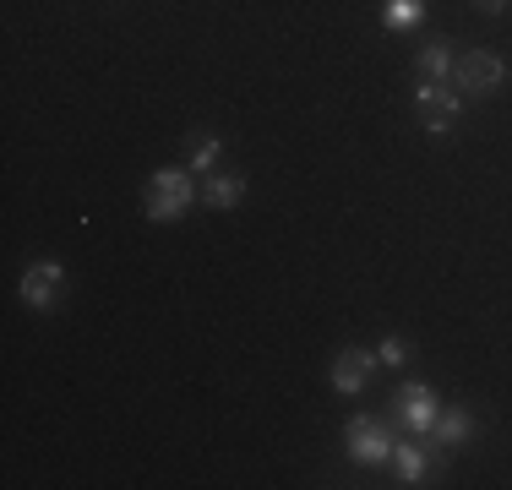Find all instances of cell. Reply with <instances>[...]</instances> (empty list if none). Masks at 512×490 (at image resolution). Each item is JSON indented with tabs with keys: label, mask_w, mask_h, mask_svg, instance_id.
Instances as JSON below:
<instances>
[{
	"label": "cell",
	"mask_w": 512,
	"mask_h": 490,
	"mask_svg": "<svg viewBox=\"0 0 512 490\" xmlns=\"http://www.w3.org/2000/svg\"><path fill=\"white\" fill-rule=\"evenodd\" d=\"M197 186H191V169H153L148 175V218L153 224H175L186 218V207L197 202Z\"/></svg>",
	"instance_id": "6da1fadb"
},
{
	"label": "cell",
	"mask_w": 512,
	"mask_h": 490,
	"mask_svg": "<svg viewBox=\"0 0 512 490\" xmlns=\"http://www.w3.org/2000/svg\"><path fill=\"white\" fill-rule=\"evenodd\" d=\"M414 109H420V120H425V131H431V137H453L463 93L453 88V82H425L420 77V88H414Z\"/></svg>",
	"instance_id": "7a4b0ae2"
},
{
	"label": "cell",
	"mask_w": 512,
	"mask_h": 490,
	"mask_svg": "<svg viewBox=\"0 0 512 490\" xmlns=\"http://www.w3.org/2000/svg\"><path fill=\"white\" fill-rule=\"evenodd\" d=\"M507 82V60L491 55V49H469V55L453 66V88L463 98H491Z\"/></svg>",
	"instance_id": "3957f363"
},
{
	"label": "cell",
	"mask_w": 512,
	"mask_h": 490,
	"mask_svg": "<svg viewBox=\"0 0 512 490\" xmlns=\"http://www.w3.org/2000/svg\"><path fill=\"white\" fill-rule=\"evenodd\" d=\"M344 447L360 469H376V463L393 458V431H387V420H376V414H355V420L344 425Z\"/></svg>",
	"instance_id": "277c9868"
},
{
	"label": "cell",
	"mask_w": 512,
	"mask_h": 490,
	"mask_svg": "<svg viewBox=\"0 0 512 490\" xmlns=\"http://www.w3.org/2000/svg\"><path fill=\"white\" fill-rule=\"evenodd\" d=\"M22 305L28 311H55L60 305V294H66V267L55 262V256H44V262H28V273H22Z\"/></svg>",
	"instance_id": "5b68a950"
},
{
	"label": "cell",
	"mask_w": 512,
	"mask_h": 490,
	"mask_svg": "<svg viewBox=\"0 0 512 490\" xmlns=\"http://www.w3.org/2000/svg\"><path fill=\"white\" fill-rule=\"evenodd\" d=\"M393 414H398V425H404V431L431 436L436 414H442V398H436V387H431V382H409V387H398Z\"/></svg>",
	"instance_id": "8992f818"
},
{
	"label": "cell",
	"mask_w": 512,
	"mask_h": 490,
	"mask_svg": "<svg viewBox=\"0 0 512 490\" xmlns=\"http://www.w3.org/2000/svg\"><path fill=\"white\" fill-rule=\"evenodd\" d=\"M376 349H355V343H349V349H338V360H333V392L338 398H360L365 392V382H371L376 376Z\"/></svg>",
	"instance_id": "52a82bcc"
},
{
	"label": "cell",
	"mask_w": 512,
	"mask_h": 490,
	"mask_svg": "<svg viewBox=\"0 0 512 490\" xmlns=\"http://www.w3.org/2000/svg\"><path fill=\"white\" fill-rule=\"evenodd\" d=\"M393 469H398V485H431V474L442 469V452L420 447V441H393Z\"/></svg>",
	"instance_id": "ba28073f"
},
{
	"label": "cell",
	"mask_w": 512,
	"mask_h": 490,
	"mask_svg": "<svg viewBox=\"0 0 512 490\" xmlns=\"http://www.w3.org/2000/svg\"><path fill=\"white\" fill-rule=\"evenodd\" d=\"M202 202L218 207V213L240 207V202H246V175H235V169H213V175L202 180Z\"/></svg>",
	"instance_id": "9c48e42d"
},
{
	"label": "cell",
	"mask_w": 512,
	"mask_h": 490,
	"mask_svg": "<svg viewBox=\"0 0 512 490\" xmlns=\"http://www.w3.org/2000/svg\"><path fill=\"white\" fill-rule=\"evenodd\" d=\"M431 441L436 447H463V441H474V414L469 409H442L431 425Z\"/></svg>",
	"instance_id": "30bf717a"
},
{
	"label": "cell",
	"mask_w": 512,
	"mask_h": 490,
	"mask_svg": "<svg viewBox=\"0 0 512 490\" xmlns=\"http://www.w3.org/2000/svg\"><path fill=\"white\" fill-rule=\"evenodd\" d=\"M453 49H447V39H436V44H425L420 49V60H414V71H420L425 82H453Z\"/></svg>",
	"instance_id": "8fae6325"
},
{
	"label": "cell",
	"mask_w": 512,
	"mask_h": 490,
	"mask_svg": "<svg viewBox=\"0 0 512 490\" xmlns=\"http://www.w3.org/2000/svg\"><path fill=\"white\" fill-rule=\"evenodd\" d=\"M218 164H224V142H218L213 131H197V137H191V175H213Z\"/></svg>",
	"instance_id": "7c38bea8"
},
{
	"label": "cell",
	"mask_w": 512,
	"mask_h": 490,
	"mask_svg": "<svg viewBox=\"0 0 512 490\" xmlns=\"http://www.w3.org/2000/svg\"><path fill=\"white\" fill-rule=\"evenodd\" d=\"M382 22L393 33H409L414 22H425V0H382Z\"/></svg>",
	"instance_id": "4fadbf2b"
},
{
	"label": "cell",
	"mask_w": 512,
	"mask_h": 490,
	"mask_svg": "<svg viewBox=\"0 0 512 490\" xmlns=\"http://www.w3.org/2000/svg\"><path fill=\"white\" fill-rule=\"evenodd\" d=\"M376 360H382V365H404L409 360V343L404 338H382V343H376Z\"/></svg>",
	"instance_id": "5bb4252c"
},
{
	"label": "cell",
	"mask_w": 512,
	"mask_h": 490,
	"mask_svg": "<svg viewBox=\"0 0 512 490\" xmlns=\"http://www.w3.org/2000/svg\"><path fill=\"white\" fill-rule=\"evenodd\" d=\"M474 6H480L485 17H496V11H507V0H474Z\"/></svg>",
	"instance_id": "9a60e30c"
}]
</instances>
